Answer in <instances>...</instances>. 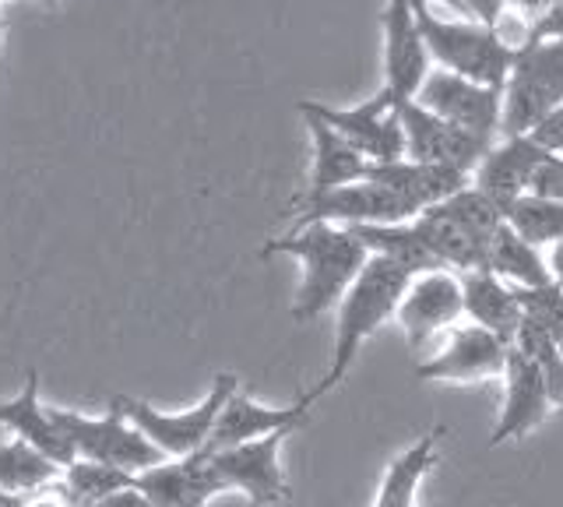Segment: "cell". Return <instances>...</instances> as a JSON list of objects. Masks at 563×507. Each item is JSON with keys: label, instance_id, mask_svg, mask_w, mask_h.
<instances>
[{"label": "cell", "instance_id": "1", "mask_svg": "<svg viewBox=\"0 0 563 507\" xmlns=\"http://www.w3.org/2000/svg\"><path fill=\"white\" fill-rule=\"evenodd\" d=\"M264 257L272 254H289L303 265V278H299L296 300H292V318L296 321H313L321 313L339 307L352 278L366 265V247L363 240L342 230V225H303V230H289L261 247Z\"/></svg>", "mask_w": 563, "mask_h": 507}, {"label": "cell", "instance_id": "2", "mask_svg": "<svg viewBox=\"0 0 563 507\" xmlns=\"http://www.w3.org/2000/svg\"><path fill=\"white\" fill-rule=\"evenodd\" d=\"M409 283H412V275L405 268L391 265V261H384V257H374V254L366 257V265L360 268L356 278H352V286L345 289L339 307H334L331 366L321 377V384L310 392L313 401L339 388L345 374L352 371V363H356L360 349L366 345V339L377 335L387 321H395V307Z\"/></svg>", "mask_w": 563, "mask_h": 507}, {"label": "cell", "instance_id": "3", "mask_svg": "<svg viewBox=\"0 0 563 507\" xmlns=\"http://www.w3.org/2000/svg\"><path fill=\"white\" fill-rule=\"evenodd\" d=\"M419 36L427 43L430 64H437L440 71H451L457 78H468L486 89H504V78L515 60L510 49L497 32L472 22V19H440V14L427 4L412 0Z\"/></svg>", "mask_w": 563, "mask_h": 507}, {"label": "cell", "instance_id": "4", "mask_svg": "<svg viewBox=\"0 0 563 507\" xmlns=\"http://www.w3.org/2000/svg\"><path fill=\"white\" fill-rule=\"evenodd\" d=\"M563 107V40L515 49L500 89V134H528L542 117Z\"/></svg>", "mask_w": 563, "mask_h": 507}, {"label": "cell", "instance_id": "5", "mask_svg": "<svg viewBox=\"0 0 563 507\" xmlns=\"http://www.w3.org/2000/svg\"><path fill=\"white\" fill-rule=\"evenodd\" d=\"M236 388H240L236 374L222 371L216 384H211V392L190 412H158L148 401L131 398V395H113L110 409L128 419V423L145 437L155 451H163L166 459H187V454H198L208 448L216 416Z\"/></svg>", "mask_w": 563, "mask_h": 507}, {"label": "cell", "instance_id": "6", "mask_svg": "<svg viewBox=\"0 0 563 507\" xmlns=\"http://www.w3.org/2000/svg\"><path fill=\"white\" fill-rule=\"evenodd\" d=\"M289 208H292L289 230H303V225H342V230H356V225H395L419 216L416 205H409L405 198L391 195L387 187L366 177L345 187L321 190V195H296Z\"/></svg>", "mask_w": 563, "mask_h": 507}, {"label": "cell", "instance_id": "7", "mask_svg": "<svg viewBox=\"0 0 563 507\" xmlns=\"http://www.w3.org/2000/svg\"><path fill=\"white\" fill-rule=\"evenodd\" d=\"M49 419L60 427V433L67 437V444L75 448V459H88V462H102L137 476L158 462H166L163 451H155L145 437H141L128 419L117 416L113 409H106L102 416H85V412H70V409H57L46 406Z\"/></svg>", "mask_w": 563, "mask_h": 507}, {"label": "cell", "instance_id": "8", "mask_svg": "<svg viewBox=\"0 0 563 507\" xmlns=\"http://www.w3.org/2000/svg\"><path fill=\"white\" fill-rule=\"evenodd\" d=\"M307 107L324 120L331 131H339L345 142L356 148L366 163H395L405 159V137H401V120H398V102L377 89L369 99L356 102V107H324V102H310Z\"/></svg>", "mask_w": 563, "mask_h": 507}, {"label": "cell", "instance_id": "9", "mask_svg": "<svg viewBox=\"0 0 563 507\" xmlns=\"http://www.w3.org/2000/svg\"><path fill=\"white\" fill-rule=\"evenodd\" d=\"M292 437V430H278L261 441L229 448V451H208L211 465H216L219 480L229 489H236L257 507H275L282 500H289V483L282 472V444Z\"/></svg>", "mask_w": 563, "mask_h": 507}, {"label": "cell", "instance_id": "10", "mask_svg": "<svg viewBox=\"0 0 563 507\" xmlns=\"http://www.w3.org/2000/svg\"><path fill=\"white\" fill-rule=\"evenodd\" d=\"M412 102L454 128L486 137V142H497L500 134V92L451 71H440V67H430Z\"/></svg>", "mask_w": 563, "mask_h": 507}, {"label": "cell", "instance_id": "11", "mask_svg": "<svg viewBox=\"0 0 563 507\" xmlns=\"http://www.w3.org/2000/svg\"><path fill=\"white\" fill-rule=\"evenodd\" d=\"M398 120L405 137V159L422 166H444L472 177V169L479 166L486 148L493 145L486 137H475L462 128L448 124V120L427 113L416 102H398Z\"/></svg>", "mask_w": 563, "mask_h": 507}, {"label": "cell", "instance_id": "12", "mask_svg": "<svg viewBox=\"0 0 563 507\" xmlns=\"http://www.w3.org/2000/svg\"><path fill=\"white\" fill-rule=\"evenodd\" d=\"M462 318V286H457V275L448 268L412 275V283L405 286L395 307V321L412 349H422L437 335H448Z\"/></svg>", "mask_w": 563, "mask_h": 507}, {"label": "cell", "instance_id": "13", "mask_svg": "<svg viewBox=\"0 0 563 507\" xmlns=\"http://www.w3.org/2000/svg\"><path fill=\"white\" fill-rule=\"evenodd\" d=\"M507 349L497 335L475 328V324H457L444 335V345L437 349L430 360L416 366V381L430 384H479V381H497L504 374Z\"/></svg>", "mask_w": 563, "mask_h": 507}, {"label": "cell", "instance_id": "14", "mask_svg": "<svg viewBox=\"0 0 563 507\" xmlns=\"http://www.w3.org/2000/svg\"><path fill=\"white\" fill-rule=\"evenodd\" d=\"M384 85L380 89L395 102H412L422 78L430 75V54L419 36L412 0H384Z\"/></svg>", "mask_w": 563, "mask_h": 507}, {"label": "cell", "instance_id": "15", "mask_svg": "<svg viewBox=\"0 0 563 507\" xmlns=\"http://www.w3.org/2000/svg\"><path fill=\"white\" fill-rule=\"evenodd\" d=\"M500 381H504V401L489 433V448L525 441V437L539 430V423H545V416L553 412V398H550V388H545V377L539 374L536 363H528L518 353V349H507Z\"/></svg>", "mask_w": 563, "mask_h": 507}, {"label": "cell", "instance_id": "16", "mask_svg": "<svg viewBox=\"0 0 563 507\" xmlns=\"http://www.w3.org/2000/svg\"><path fill=\"white\" fill-rule=\"evenodd\" d=\"M310 406H313V395H303L299 401H292V406H261V401H254L251 395H243L236 388L219 409L205 451H229V448L261 441V437H272L278 430L296 433L310 419Z\"/></svg>", "mask_w": 563, "mask_h": 507}, {"label": "cell", "instance_id": "17", "mask_svg": "<svg viewBox=\"0 0 563 507\" xmlns=\"http://www.w3.org/2000/svg\"><path fill=\"white\" fill-rule=\"evenodd\" d=\"M134 489L148 500V507H208L219 494H225L208 451L187 454V459H166L137 472Z\"/></svg>", "mask_w": 563, "mask_h": 507}, {"label": "cell", "instance_id": "18", "mask_svg": "<svg viewBox=\"0 0 563 507\" xmlns=\"http://www.w3.org/2000/svg\"><path fill=\"white\" fill-rule=\"evenodd\" d=\"M542 159L545 152L528 134H500V142H493L479 166L472 169L468 184L507 216V208L528 195Z\"/></svg>", "mask_w": 563, "mask_h": 507}, {"label": "cell", "instance_id": "19", "mask_svg": "<svg viewBox=\"0 0 563 507\" xmlns=\"http://www.w3.org/2000/svg\"><path fill=\"white\" fill-rule=\"evenodd\" d=\"M0 427L14 433V441L29 444L35 454H43L49 465L67 469L75 462V448L67 444V437L60 433V427L49 419V409L40 398V374L29 371L25 374V388L14 398L0 401Z\"/></svg>", "mask_w": 563, "mask_h": 507}, {"label": "cell", "instance_id": "20", "mask_svg": "<svg viewBox=\"0 0 563 507\" xmlns=\"http://www.w3.org/2000/svg\"><path fill=\"white\" fill-rule=\"evenodd\" d=\"M299 117H303L307 134H310V187L303 195H321L331 187H345L366 177V159L352 148L339 131H331L321 117H317L307 102H296Z\"/></svg>", "mask_w": 563, "mask_h": 507}, {"label": "cell", "instance_id": "21", "mask_svg": "<svg viewBox=\"0 0 563 507\" xmlns=\"http://www.w3.org/2000/svg\"><path fill=\"white\" fill-rule=\"evenodd\" d=\"M457 286H462V310L468 324L497 335L504 345L515 342L518 324H521V307H518L515 289L500 283L497 275H489L486 268L462 272L457 275Z\"/></svg>", "mask_w": 563, "mask_h": 507}, {"label": "cell", "instance_id": "22", "mask_svg": "<svg viewBox=\"0 0 563 507\" xmlns=\"http://www.w3.org/2000/svg\"><path fill=\"white\" fill-rule=\"evenodd\" d=\"M366 180H374L380 187H387L391 195L405 198L409 205L433 208L440 201H448L451 195H457L468 177L457 169H444V166H422L412 159H395V163H369L366 166Z\"/></svg>", "mask_w": 563, "mask_h": 507}, {"label": "cell", "instance_id": "23", "mask_svg": "<svg viewBox=\"0 0 563 507\" xmlns=\"http://www.w3.org/2000/svg\"><path fill=\"white\" fill-rule=\"evenodd\" d=\"M440 437H444V427H430L419 441H412L387 465L374 507H416L419 486L440 459Z\"/></svg>", "mask_w": 563, "mask_h": 507}, {"label": "cell", "instance_id": "24", "mask_svg": "<svg viewBox=\"0 0 563 507\" xmlns=\"http://www.w3.org/2000/svg\"><path fill=\"white\" fill-rule=\"evenodd\" d=\"M486 272L497 275L510 289H536L553 283L545 272V251L525 243L507 222L486 243Z\"/></svg>", "mask_w": 563, "mask_h": 507}, {"label": "cell", "instance_id": "25", "mask_svg": "<svg viewBox=\"0 0 563 507\" xmlns=\"http://www.w3.org/2000/svg\"><path fill=\"white\" fill-rule=\"evenodd\" d=\"M356 233L363 240L366 254L391 261V265L405 268L409 275H422V272H437L440 265L433 261V254L427 251L419 230L409 222H395V225H356Z\"/></svg>", "mask_w": 563, "mask_h": 507}, {"label": "cell", "instance_id": "26", "mask_svg": "<svg viewBox=\"0 0 563 507\" xmlns=\"http://www.w3.org/2000/svg\"><path fill=\"white\" fill-rule=\"evenodd\" d=\"M60 480V469L49 465L43 454H35L29 444L11 441L0 444V494L25 497L32 489H43Z\"/></svg>", "mask_w": 563, "mask_h": 507}, {"label": "cell", "instance_id": "27", "mask_svg": "<svg viewBox=\"0 0 563 507\" xmlns=\"http://www.w3.org/2000/svg\"><path fill=\"white\" fill-rule=\"evenodd\" d=\"M60 486L64 494L70 497L75 507L96 504L110 494H120V489H131L134 476L123 469L102 465V462H88V459H75L67 469H60Z\"/></svg>", "mask_w": 563, "mask_h": 507}, {"label": "cell", "instance_id": "28", "mask_svg": "<svg viewBox=\"0 0 563 507\" xmlns=\"http://www.w3.org/2000/svg\"><path fill=\"white\" fill-rule=\"evenodd\" d=\"M504 222L515 230L525 243L545 251L553 243L563 240V205L560 201H545V198H532L525 195L515 205L507 208Z\"/></svg>", "mask_w": 563, "mask_h": 507}, {"label": "cell", "instance_id": "29", "mask_svg": "<svg viewBox=\"0 0 563 507\" xmlns=\"http://www.w3.org/2000/svg\"><path fill=\"white\" fill-rule=\"evenodd\" d=\"M433 208H440V212H444L451 222H457L462 230L483 236V240H489L504 225V212H500V208L493 205L486 195H479V190H475L472 184H465L462 190H457V195H451L448 201H440Z\"/></svg>", "mask_w": 563, "mask_h": 507}, {"label": "cell", "instance_id": "30", "mask_svg": "<svg viewBox=\"0 0 563 507\" xmlns=\"http://www.w3.org/2000/svg\"><path fill=\"white\" fill-rule=\"evenodd\" d=\"M515 296L521 307V321L536 324L545 335L563 342V286L545 283L536 289H515Z\"/></svg>", "mask_w": 563, "mask_h": 507}, {"label": "cell", "instance_id": "31", "mask_svg": "<svg viewBox=\"0 0 563 507\" xmlns=\"http://www.w3.org/2000/svg\"><path fill=\"white\" fill-rule=\"evenodd\" d=\"M528 195L563 205V155L545 152V159L539 163L536 177H532V187H528Z\"/></svg>", "mask_w": 563, "mask_h": 507}, {"label": "cell", "instance_id": "32", "mask_svg": "<svg viewBox=\"0 0 563 507\" xmlns=\"http://www.w3.org/2000/svg\"><path fill=\"white\" fill-rule=\"evenodd\" d=\"M0 507H75V504H70V497L64 494V486L57 480V483H49L43 489H32V494H25V497L0 494Z\"/></svg>", "mask_w": 563, "mask_h": 507}, {"label": "cell", "instance_id": "33", "mask_svg": "<svg viewBox=\"0 0 563 507\" xmlns=\"http://www.w3.org/2000/svg\"><path fill=\"white\" fill-rule=\"evenodd\" d=\"M465 4V14L472 22H479V25H486V29H493L500 19H504V11H507V4L504 0H462Z\"/></svg>", "mask_w": 563, "mask_h": 507}, {"label": "cell", "instance_id": "34", "mask_svg": "<svg viewBox=\"0 0 563 507\" xmlns=\"http://www.w3.org/2000/svg\"><path fill=\"white\" fill-rule=\"evenodd\" d=\"M504 4H507L510 14H518L525 25H532V22H539L542 14L556 4V0H504Z\"/></svg>", "mask_w": 563, "mask_h": 507}, {"label": "cell", "instance_id": "35", "mask_svg": "<svg viewBox=\"0 0 563 507\" xmlns=\"http://www.w3.org/2000/svg\"><path fill=\"white\" fill-rule=\"evenodd\" d=\"M85 507H148V500L131 486V489H120V494H110V497H102L96 504H85Z\"/></svg>", "mask_w": 563, "mask_h": 507}, {"label": "cell", "instance_id": "36", "mask_svg": "<svg viewBox=\"0 0 563 507\" xmlns=\"http://www.w3.org/2000/svg\"><path fill=\"white\" fill-rule=\"evenodd\" d=\"M545 272L556 286H563V240L553 243V247H545Z\"/></svg>", "mask_w": 563, "mask_h": 507}, {"label": "cell", "instance_id": "37", "mask_svg": "<svg viewBox=\"0 0 563 507\" xmlns=\"http://www.w3.org/2000/svg\"><path fill=\"white\" fill-rule=\"evenodd\" d=\"M419 4H427V8H433V4H440V8H448V11H454V14H462V19H468V14H465V4H462V0H419Z\"/></svg>", "mask_w": 563, "mask_h": 507}, {"label": "cell", "instance_id": "38", "mask_svg": "<svg viewBox=\"0 0 563 507\" xmlns=\"http://www.w3.org/2000/svg\"><path fill=\"white\" fill-rule=\"evenodd\" d=\"M0 46H4V19H0Z\"/></svg>", "mask_w": 563, "mask_h": 507}, {"label": "cell", "instance_id": "39", "mask_svg": "<svg viewBox=\"0 0 563 507\" xmlns=\"http://www.w3.org/2000/svg\"><path fill=\"white\" fill-rule=\"evenodd\" d=\"M560 356H563V342H560Z\"/></svg>", "mask_w": 563, "mask_h": 507}]
</instances>
